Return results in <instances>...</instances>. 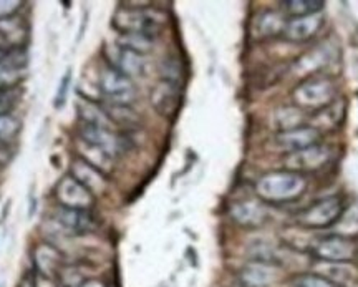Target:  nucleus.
I'll return each mask as SVG.
<instances>
[{
  "label": "nucleus",
  "mask_w": 358,
  "mask_h": 287,
  "mask_svg": "<svg viewBox=\"0 0 358 287\" xmlns=\"http://www.w3.org/2000/svg\"><path fill=\"white\" fill-rule=\"evenodd\" d=\"M307 190V178L301 173L280 169L257 179L256 192L262 203L280 206L297 201Z\"/></svg>",
  "instance_id": "f257e3e1"
},
{
  "label": "nucleus",
  "mask_w": 358,
  "mask_h": 287,
  "mask_svg": "<svg viewBox=\"0 0 358 287\" xmlns=\"http://www.w3.org/2000/svg\"><path fill=\"white\" fill-rule=\"evenodd\" d=\"M168 17L150 7H122L115 12L113 27L120 35H143L156 38L166 25Z\"/></svg>",
  "instance_id": "f03ea898"
},
{
  "label": "nucleus",
  "mask_w": 358,
  "mask_h": 287,
  "mask_svg": "<svg viewBox=\"0 0 358 287\" xmlns=\"http://www.w3.org/2000/svg\"><path fill=\"white\" fill-rule=\"evenodd\" d=\"M337 88L334 80L325 75H313L299 83L292 92L294 106L303 113H319L335 102Z\"/></svg>",
  "instance_id": "7ed1b4c3"
},
{
  "label": "nucleus",
  "mask_w": 358,
  "mask_h": 287,
  "mask_svg": "<svg viewBox=\"0 0 358 287\" xmlns=\"http://www.w3.org/2000/svg\"><path fill=\"white\" fill-rule=\"evenodd\" d=\"M343 211H345L343 200L340 196H329V198H322L302 209L295 221L299 226L308 231L327 230L338 223Z\"/></svg>",
  "instance_id": "20e7f679"
},
{
  "label": "nucleus",
  "mask_w": 358,
  "mask_h": 287,
  "mask_svg": "<svg viewBox=\"0 0 358 287\" xmlns=\"http://www.w3.org/2000/svg\"><path fill=\"white\" fill-rule=\"evenodd\" d=\"M310 254L315 261L325 264H353L358 258V246L355 239L338 234H329L317 239L310 246Z\"/></svg>",
  "instance_id": "39448f33"
},
{
  "label": "nucleus",
  "mask_w": 358,
  "mask_h": 287,
  "mask_svg": "<svg viewBox=\"0 0 358 287\" xmlns=\"http://www.w3.org/2000/svg\"><path fill=\"white\" fill-rule=\"evenodd\" d=\"M98 85H100L101 95L106 98L108 103L129 106L136 100L138 93L133 80L128 78L127 75L120 74L118 70L111 69L108 65L100 71Z\"/></svg>",
  "instance_id": "423d86ee"
},
{
  "label": "nucleus",
  "mask_w": 358,
  "mask_h": 287,
  "mask_svg": "<svg viewBox=\"0 0 358 287\" xmlns=\"http://www.w3.org/2000/svg\"><path fill=\"white\" fill-rule=\"evenodd\" d=\"M106 65L111 69L118 70L120 74L127 75L128 78H140L148 74V60L145 55L140 53L127 50V48L120 47V45H111L105 48Z\"/></svg>",
  "instance_id": "0eeeda50"
},
{
  "label": "nucleus",
  "mask_w": 358,
  "mask_h": 287,
  "mask_svg": "<svg viewBox=\"0 0 358 287\" xmlns=\"http://www.w3.org/2000/svg\"><path fill=\"white\" fill-rule=\"evenodd\" d=\"M332 156H334L332 148L319 143V145L307 148V150L289 155L287 168L290 172L301 173V174L317 173L332 161Z\"/></svg>",
  "instance_id": "6e6552de"
},
{
  "label": "nucleus",
  "mask_w": 358,
  "mask_h": 287,
  "mask_svg": "<svg viewBox=\"0 0 358 287\" xmlns=\"http://www.w3.org/2000/svg\"><path fill=\"white\" fill-rule=\"evenodd\" d=\"M53 223L69 236L90 234L96 230V219L90 214V211L58 208L53 211Z\"/></svg>",
  "instance_id": "1a4fd4ad"
},
{
  "label": "nucleus",
  "mask_w": 358,
  "mask_h": 287,
  "mask_svg": "<svg viewBox=\"0 0 358 287\" xmlns=\"http://www.w3.org/2000/svg\"><path fill=\"white\" fill-rule=\"evenodd\" d=\"M55 198L60 203L62 208L69 209H82L90 211L93 203H95V196L88 190L80 185L77 179L70 176L62 178L55 186Z\"/></svg>",
  "instance_id": "9d476101"
},
{
  "label": "nucleus",
  "mask_w": 358,
  "mask_h": 287,
  "mask_svg": "<svg viewBox=\"0 0 358 287\" xmlns=\"http://www.w3.org/2000/svg\"><path fill=\"white\" fill-rule=\"evenodd\" d=\"M150 100L156 113L164 118H173L181 105V85L169 80H159L151 90Z\"/></svg>",
  "instance_id": "9b49d317"
},
{
  "label": "nucleus",
  "mask_w": 358,
  "mask_h": 287,
  "mask_svg": "<svg viewBox=\"0 0 358 287\" xmlns=\"http://www.w3.org/2000/svg\"><path fill=\"white\" fill-rule=\"evenodd\" d=\"M29 38V27L17 15L0 17V52L24 50Z\"/></svg>",
  "instance_id": "f8f14e48"
},
{
  "label": "nucleus",
  "mask_w": 358,
  "mask_h": 287,
  "mask_svg": "<svg viewBox=\"0 0 358 287\" xmlns=\"http://www.w3.org/2000/svg\"><path fill=\"white\" fill-rule=\"evenodd\" d=\"M25 50L3 53V57L0 58V90H17L25 78Z\"/></svg>",
  "instance_id": "ddd939ff"
},
{
  "label": "nucleus",
  "mask_w": 358,
  "mask_h": 287,
  "mask_svg": "<svg viewBox=\"0 0 358 287\" xmlns=\"http://www.w3.org/2000/svg\"><path fill=\"white\" fill-rule=\"evenodd\" d=\"M322 134L315 127H308L303 125L301 128L290 130V132H284L277 134V145L280 150L287 151L289 155L297 153V151L307 150V148L315 146L320 143Z\"/></svg>",
  "instance_id": "4468645a"
},
{
  "label": "nucleus",
  "mask_w": 358,
  "mask_h": 287,
  "mask_svg": "<svg viewBox=\"0 0 358 287\" xmlns=\"http://www.w3.org/2000/svg\"><path fill=\"white\" fill-rule=\"evenodd\" d=\"M277 281V266L267 262H254L241 269L237 274L239 287H271Z\"/></svg>",
  "instance_id": "2eb2a0df"
},
{
  "label": "nucleus",
  "mask_w": 358,
  "mask_h": 287,
  "mask_svg": "<svg viewBox=\"0 0 358 287\" xmlns=\"http://www.w3.org/2000/svg\"><path fill=\"white\" fill-rule=\"evenodd\" d=\"M80 140L90 143V145L101 148L103 151L116 158L123 151L124 141L120 136L111 132L110 128H98V127H88V125H82L78 130Z\"/></svg>",
  "instance_id": "dca6fc26"
},
{
  "label": "nucleus",
  "mask_w": 358,
  "mask_h": 287,
  "mask_svg": "<svg viewBox=\"0 0 358 287\" xmlns=\"http://www.w3.org/2000/svg\"><path fill=\"white\" fill-rule=\"evenodd\" d=\"M231 218L236 224L249 230H257L267 223V211L257 201H239V203L231 206Z\"/></svg>",
  "instance_id": "f3484780"
},
{
  "label": "nucleus",
  "mask_w": 358,
  "mask_h": 287,
  "mask_svg": "<svg viewBox=\"0 0 358 287\" xmlns=\"http://www.w3.org/2000/svg\"><path fill=\"white\" fill-rule=\"evenodd\" d=\"M70 176L82 185L85 190H88L93 196L101 195L106 190V176L98 169L85 163L83 160H75L70 166Z\"/></svg>",
  "instance_id": "a211bd4d"
},
{
  "label": "nucleus",
  "mask_w": 358,
  "mask_h": 287,
  "mask_svg": "<svg viewBox=\"0 0 358 287\" xmlns=\"http://www.w3.org/2000/svg\"><path fill=\"white\" fill-rule=\"evenodd\" d=\"M322 24H324V20H322L319 13L310 17H302V19H290L282 37L292 43H306L315 37L317 32L322 29Z\"/></svg>",
  "instance_id": "6ab92c4d"
},
{
  "label": "nucleus",
  "mask_w": 358,
  "mask_h": 287,
  "mask_svg": "<svg viewBox=\"0 0 358 287\" xmlns=\"http://www.w3.org/2000/svg\"><path fill=\"white\" fill-rule=\"evenodd\" d=\"M34 264L37 274L53 277L65 266L64 254L53 244H40L34 251Z\"/></svg>",
  "instance_id": "aec40b11"
},
{
  "label": "nucleus",
  "mask_w": 358,
  "mask_h": 287,
  "mask_svg": "<svg viewBox=\"0 0 358 287\" xmlns=\"http://www.w3.org/2000/svg\"><path fill=\"white\" fill-rule=\"evenodd\" d=\"M75 145H77V151L80 155V160H83L85 163L93 166V168L105 174V176L113 172L115 158L111 155L106 153V151H103L101 148L90 145V143L80 140V138L77 140V143H75Z\"/></svg>",
  "instance_id": "412c9836"
},
{
  "label": "nucleus",
  "mask_w": 358,
  "mask_h": 287,
  "mask_svg": "<svg viewBox=\"0 0 358 287\" xmlns=\"http://www.w3.org/2000/svg\"><path fill=\"white\" fill-rule=\"evenodd\" d=\"M287 22L289 20L285 19L284 13L275 10H264L254 20V32L261 38L279 37V35H284Z\"/></svg>",
  "instance_id": "4be33fe9"
},
{
  "label": "nucleus",
  "mask_w": 358,
  "mask_h": 287,
  "mask_svg": "<svg viewBox=\"0 0 358 287\" xmlns=\"http://www.w3.org/2000/svg\"><path fill=\"white\" fill-rule=\"evenodd\" d=\"M317 274L324 276L334 286L337 287H357L358 274L353 264H325L320 262V272Z\"/></svg>",
  "instance_id": "5701e85b"
},
{
  "label": "nucleus",
  "mask_w": 358,
  "mask_h": 287,
  "mask_svg": "<svg viewBox=\"0 0 358 287\" xmlns=\"http://www.w3.org/2000/svg\"><path fill=\"white\" fill-rule=\"evenodd\" d=\"M77 106L78 116L82 120V125H88V127H98V128H110L113 127L110 122V118L106 116L105 110H103L101 105H98L90 98L82 97L80 100L75 103Z\"/></svg>",
  "instance_id": "b1692460"
},
{
  "label": "nucleus",
  "mask_w": 358,
  "mask_h": 287,
  "mask_svg": "<svg viewBox=\"0 0 358 287\" xmlns=\"http://www.w3.org/2000/svg\"><path fill=\"white\" fill-rule=\"evenodd\" d=\"M103 110L110 118L111 125H118V127L123 128H136L140 125V116L136 115V111L131 110V106L115 105V103L105 102Z\"/></svg>",
  "instance_id": "393cba45"
},
{
  "label": "nucleus",
  "mask_w": 358,
  "mask_h": 287,
  "mask_svg": "<svg viewBox=\"0 0 358 287\" xmlns=\"http://www.w3.org/2000/svg\"><path fill=\"white\" fill-rule=\"evenodd\" d=\"M282 12L287 13L290 19H302V17L317 15L325 4L320 0H285L280 2Z\"/></svg>",
  "instance_id": "a878e982"
},
{
  "label": "nucleus",
  "mask_w": 358,
  "mask_h": 287,
  "mask_svg": "<svg viewBox=\"0 0 358 287\" xmlns=\"http://www.w3.org/2000/svg\"><path fill=\"white\" fill-rule=\"evenodd\" d=\"M306 125V113L297 106H282L275 113V127L280 133L290 132V130L301 128Z\"/></svg>",
  "instance_id": "bb28decb"
},
{
  "label": "nucleus",
  "mask_w": 358,
  "mask_h": 287,
  "mask_svg": "<svg viewBox=\"0 0 358 287\" xmlns=\"http://www.w3.org/2000/svg\"><path fill=\"white\" fill-rule=\"evenodd\" d=\"M248 255L250 261L254 262L275 264L277 249L271 241L262 239V237H256V239L250 241L248 246Z\"/></svg>",
  "instance_id": "cd10ccee"
},
{
  "label": "nucleus",
  "mask_w": 358,
  "mask_h": 287,
  "mask_svg": "<svg viewBox=\"0 0 358 287\" xmlns=\"http://www.w3.org/2000/svg\"><path fill=\"white\" fill-rule=\"evenodd\" d=\"M116 45L127 48V50L140 53V55H146V53H150L151 50H153L155 40L150 37H143V35L128 34V35H118Z\"/></svg>",
  "instance_id": "c85d7f7f"
},
{
  "label": "nucleus",
  "mask_w": 358,
  "mask_h": 287,
  "mask_svg": "<svg viewBox=\"0 0 358 287\" xmlns=\"http://www.w3.org/2000/svg\"><path fill=\"white\" fill-rule=\"evenodd\" d=\"M335 226H337V232H334V234L348 237V239H355V236H358V204H355L350 209L345 208L342 218L338 219V223Z\"/></svg>",
  "instance_id": "c756f323"
},
{
  "label": "nucleus",
  "mask_w": 358,
  "mask_h": 287,
  "mask_svg": "<svg viewBox=\"0 0 358 287\" xmlns=\"http://www.w3.org/2000/svg\"><path fill=\"white\" fill-rule=\"evenodd\" d=\"M290 287H337L317 272H299L290 279Z\"/></svg>",
  "instance_id": "7c9ffc66"
},
{
  "label": "nucleus",
  "mask_w": 358,
  "mask_h": 287,
  "mask_svg": "<svg viewBox=\"0 0 358 287\" xmlns=\"http://www.w3.org/2000/svg\"><path fill=\"white\" fill-rule=\"evenodd\" d=\"M20 132V123L19 120L13 118L12 115H3L0 116V145H7L8 141H12L17 136V133Z\"/></svg>",
  "instance_id": "2f4dec72"
},
{
  "label": "nucleus",
  "mask_w": 358,
  "mask_h": 287,
  "mask_svg": "<svg viewBox=\"0 0 358 287\" xmlns=\"http://www.w3.org/2000/svg\"><path fill=\"white\" fill-rule=\"evenodd\" d=\"M161 71H163V80H169V82L181 85L182 65L178 58H174V57L164 58L163 66H161Z\"/></svg>",
  "instance_id": "473e14b6"
},
{
  "label": "nucleus",
  "mask_w": 358,
  "mask_h": 287,
  "mask_svg": "<svg viewBox=\"0 0 358 287\" xmlns=\"http://www.w3.org/2000/svg\"><path fill=\"white\" fill-rule=\"evenodd\" d=\"M60 277L64 287H80L85 281H88V277L82 274V267L78 266H64L60 271Z\"/></svg>",
  "instance_id": "72a5a7b5"
},
{
  "label": "nucleus",
  "mask_w": 358,
  "mask_h": 287,
  "mask_svg": "<svg viewBox=\"0 0 358 287\" xmlns=\"http://www.w3.org/2000/svg\"><path fill=\"white\" fill-rule=\"evenodd\" d=\"M19 103V92L17 90H0V116L10 115Z\"/></svg>",
  "instance_id": "f704fd0d"
},
{
  "label": "nucleus",
  "mask_w": 358,
  "mask_h": 287,
  "mask_svg": "<svg viewBox=\"0 0 358 287\" xmlns=\"http://www.w3.org/2000/svg\"><path fill=\"white\" fill-rule=\"evenodd\" d=\"M70 82H71V70L66 71L65 77L62 78V82H60V88H58L57 97H55V106H57V108H60L62 105H65V102H66V93H69Z\"/></svg>",
  "instance_id": "c9c22d12"
},
{
  "label": "nucleus",
  "mask_w": 358,
  "mask_h": 287,
  "mask_svg": "<svg viewBox=\"0 0 358 287\" xmlns=\"http://www.w3.org/2000/svg\"><path fill=\"white\" fill-rule=\"evenodd\" d=\"M32 287H58V286L55 284V281H53V277H47V276L37 274V272H35V279L32 282Z\"/></svg>",
  "instance_id": "e433bc0d"
},
{
  "label": "nucleus",
  "mask_w": 358,
  "mask_h": 287,
  "mask_svg": "<svg viewBox=\"0 0 358 287\" xmlns=\"http://www.w3.org/2000/svg\"><path fill=\"white\" fill-rule=\"evenodd\" d=\"M80 287H106V286L98 279H88V281H85Z\"/></svg>",
  "instance_id": "4c0bfd02"
},
{
  "label": "nucleus",
  "mask_w": 358,
  "mask_h": 287,
  "mask_svg": "<svg viewBox=\"0 0 358 287\" xmlns=\"http://www.w3.org/2000/svg\"><path fill=\"white\" fill-rule=\"evenodd\" d=\"M3 57V52H0V58H2Z\"/></svg>",
  "instance_id": "58836bf2"
},
{
  "label": "nucleus",
  "mask_w": 358,
  "mask_h": 287,
  "mask_svg": "<svg viewBox=\"0 0 358 287\" xmlns=\"http://www.w3.org/2000/svg\"><path fill=\"white\" fill-rule=\"evenodd\" d=\"M62 287H64V286H62Z\"/></svg>",
  "instance_id": "ea45409f"
}]
</instances>
